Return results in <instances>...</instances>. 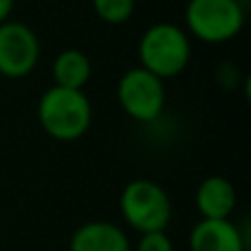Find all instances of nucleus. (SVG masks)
Masks as SVG:
<instances>
[{"mask_svg": "<svg viewBox=\"0 0 251 251\" xmlns=\"http://www.w3.org/2000/svg\"><path fill=\"white\" fill-rule=\"evenodd\" d=\"M139 66L159 79H172L185 73L192 60V38L176 22H154L137 42Z\"/></svg>", "mask_w": 251, "mask_h": 251, "instance_id": "nucleus-1", "label": "nucleus"}, {"mask_svg": "<svg viewBox=\"0 0 251 251\" xmlns=\"http://www.w3.org/2000/svg\"><path fill=\"white\" fill-rule=\"evenodd\" d=\"M38 122L44 134L62 143L82 139L93 126V104L84 91L49 86L38 100Z\"/></svg>", "mask_w": 251, "mask_h": 251, "instance_id": "nucleus-2", "label": "nucleus"}, {"mask_svg": "<svg viewBox=\"0 0 251 251\" xmlns=\"http://www.w3.org/2000/svg\"><path fill=\"white\" fill-rule=\"evenodd\" d=\"M245 18L240 0H187L183 29L203 44H227L243 33Z\"/></svg>", "mask_w": 251, "mask_h": 251, "instance_id": "nucleus-3", "label": "nucleus"}, {"mask_svg": "<svg viewBox=\"0 0 251 251\" xmlns=\"http://www.w3.org/2000/svg\"><path fill=\"white\" fill-rule=\"evenodd\" d=\"M119 214L137 234L165 231L172 223V201L161 183L152 178H134L119 194Z\"/></svg>", "mask_w": 251, "mask_h": 251, "instance_id": "nucleus-4", "label": "nucleus"}, {"mask_svg": "<svg viewBox=\"0 0 251 251\" xmlns=\"http://www.w3.org/2000/svg\"><path fill=\"white\" fill-rule=\"evenodd\" d=\"M168 101L165 82L141 66L128 69L117 82V104L126 117L137 124H154L161 119Z\"/></svg>", "mask_w": 251, "mask_h": 251, "instance_id": "nucleus-5", "label": "nucleus"}, {"mask_svg": "<svg viewBox=\"0 0 251 251\" xmlns=\"http://www.w3.org/2000/svg\"><path fill=\"white\" fill-rule=\"evenodd\" d=\"M42 44L29 25L7 20L0 25V77L25 79L38 69Z\"/></svg>", "mask_w": 251, "mask_h": 251, "instance_id": "nucleus-6", "label": "nucleus"}, {"mask_svg": "<svg viewBox=\"0 0 251 251\" xmlns=\"http://www.w3.org/2000/svg\"><path fill=\"white\" fill-rule=\"evenodd\" d=\"M190 251H247V234L231 218H201L187 238Z\"/></svg>", "mask_w": 251, "mask_h": 251, "instance_id": "nucleus-7", "label": "nucleus"}, {"mask_svg": "<svg viewBox=\"0 0 251 251\" xmlns=\"http://www.w3.org/2000/svg\"><path fill=\"white\" fill-rule=\"evenodd\" d=\"M196 209H199L201 218L207 221H221V218H231L238 205V194H236L234 183L227 176L221 174H212V176L203 178L196 187L194 196Z\"/></svg>", "mask_w": 251, "mask_h": 251, "instance_id": "nucleus-8", "label": "nucleus"}, {"mask_svg": "<svg viewBox=\"0 0 251 251\" xmlns=\"http://www.w3.org/2000/svg\"><path fill=\"white\" fill-rule=\"evenodd\" d=\"M69 251H132V243L115 223L88 221L73 231Z\"/></svg>", "mask_w": 251, "mask_h": 251, "instance_id": "nucleus-9", "label": "nucleus"}, {"mask_svg": "<svg viewBox=\"0 0 251 251\" xmlns=\"http://www.w3.org/2000/svg\"><path fill=\"white\" fill-rule=\"evenodd\" d=\"M51 77L55 86L84 91L93 77V62L82 49H62L51 64Z\"/></svg>", "mask_w": 251, "mask_h": 251, "instance_id": "nucleus-10", "label": "nucleus"}, {"mask_svg": "<svg viewBox=\"0 0 251 251\" xmlns=\"http://www.w3.org/2000/svg\"><path fill=\"white\" fill-rule=\"evenodd\" d=\"M93 11L101 22L110 26H119L132 18L137 0H91Z\"/></svg>", "mask_w": 251, "mask_h": 251, "instance_id": "nucleus-11", "label": "nucleus"}, {"mask_svg": "<svg viewBox=\"0 0 251 251\" xmlns=\"http://www.w3.org/2000/svg\"><path fill=\"white\" fill-rule=\"evenodd\" d=\"M132 251H176L174 243L165 231H150V234H139L137 245Z\"/></svg>", "mask_w": 251, "mask_h": 251, "instance_id": "nucleus-12", "label": "nucleus"}, {"mask_svg": "<svg viewBox=\"0 0 251 251\" xmlns=\"http://www.w3.org/2000/svg\"><path fill=\"white\" fill-rule=\"evenodd\" d=\"M216 82L221 84L225 91H236L240 84V71L236 64H229V62H225V64L218 66L216 71Z\"/></svg>", "mask_w": 251, "mask_h": 251, "instance_id": "nucleus-13", "label": "nucleus"}, {"mask_svg": "<svg viewBox=\"0 0 251 251\" xmlns=\"http://www.w3.org/2000/svg\"><path fill=\"white\" fill-rule=\"evenodd\" d=\"M13 7H16V0H0V25L11 20Z\"/></svg>", "mask_w": 251, "mask_h": 251, "instance_id": "nucleus-14", "label": "nucleus"}]
</instances>
